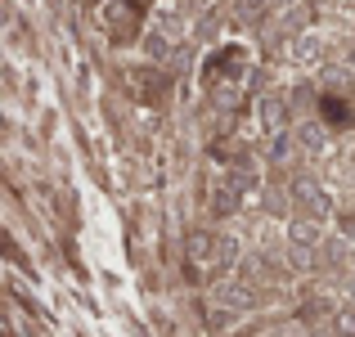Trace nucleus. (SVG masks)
<instances>
[{
	"instance_id": "obj_1",
	"label": "nucleus",
	"mask_w": 355,
	"mask_h": 337,
	"mask_svg": "<svg viewBox=\"0 0 355 337\" xmlns=\"http://www.w3.org/2000/svg\"><path fill=\"white\" fill-rule=\"evenodd\" d=\"M324 117H329V121H338V126H347V121H351V112H347V104H342L338 95H324Z\"/></svg>"
}]
</instances>
